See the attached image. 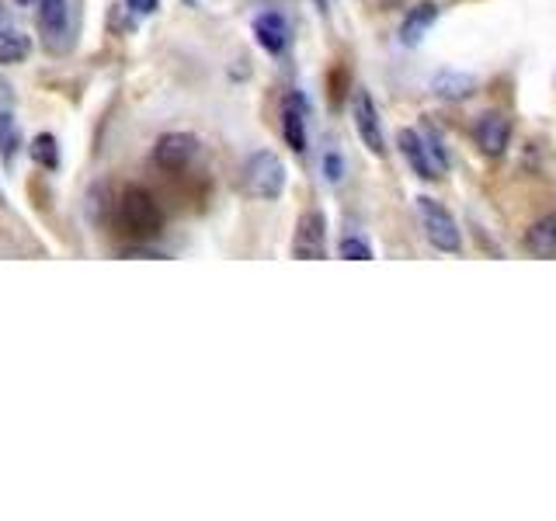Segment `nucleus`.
I'll use <instances>...</instances> for the list:
<instances>
[{
  "label": "nucleus",
  "instance_id": "1",
  "mask_svg": "<svg viewBox=\"0 0 556 521\" xmlns=\"http://www.w3.org/2000/svg\"><path fill=\"white\" fill-rule=\"evenodd\" d=\"M115 226L126 240L146 244V240H157L160 230H164V212L146 188L129 185L119 195V205H115Z\"/></svg>",
  "mask_w": 556,
  "mask_h": 521
},
{
  "label": "nucleus",
  "instance_id": "2",
  "mask_svg": "<svg viewBox=\"0 0 556 521\" xmlns=\"http://www.w3.org/2000/svg\"><path fill=\"white\" fill-rule=\"evenodd\" d=\"M39 35L42 46L53 56L70 53L73 35H77V4L73 0H39Z\"/></svg>",
  "mask_w": 556,
  "mask_h": 521
},
{
  "label": "nucleus",
  "instance_id": "3",
  "mask_svg": "<svg viewBox=\"0 0 556 521\" xmlns=\"http://www.w3.org/2000/svg\"><path fill=\"white\" fill-rule=\"evenodd\" d=\"M244 188L251 198L261 202H275L285 188V164L275 157L272 150H258L247 157L244 164Z\"/></svg>",
  "mask_w": 556,
  "mask_h": 521
},
{
  "label": "nucleus",
  "instance_id": "4",
  "mask_svg": "<svg viewBox=\"0 0 556 521\" xmlns=\"http://www.w3.org/2000/svg\"><path fill=\"white\" fill-rule=\"evenodd\" d=\"M417 216H421L424 237H428L431 244L438 247V251H445V254L463 251V230H459V223L452 219V212L445 209L442 202L421 195V198H417Z\"/></svg>",
  "mask_w": 556,
  "mask_h": 521
},
{
  "label": "nucleus",
  "instance_id": "5",
  "mask_svg": "<svg viewBox=\"0 0 556 521\" xmlns=\"http://www.w3.org/2000/svg\"><path fill=\"white\" fill-rule=\"evenodd\" d=\"M400 143V153H404V160L411 164V171L417 174L421 181H435L445 174V167H449V160H445V150L438 143H431V139H424L421 132L414 129H404L397 136Z\"/></svg>",
  "mask_w": 556,
  "mask_h": 521
},
{
  "label": "nucleus",
  "instance_id": "6",
  "mask_svg": "<svg viewBox=\"0 0 556 521\" xmlns=\"http://www.w3.org/2000/svg\"><path fill=\"white\" fill-rule=\"evenodd\" d=\"M292 254L303 261H320L327 254V219L320 209H306L296 223L292 237Z\"/></svg>",
  "mask_w": 556,
  "mask_h": 521
},
{
  "label": "nucleus",
  "instance_id": "7",
  "mask_svg": "<svg viewBox=\"0 0 556 521\" xmlns=\"http://www.w3.org/2000/svg\"><path fill=\"white\" fill-rule=\"evenodd\" d=\"M351 122H355L365 150L383 157L386 143H383V126H379V108H376V101L369 98V91H362V87H358L355 98H351Z\"/></svg>",
  "mask_w": 556,
  "mask_h": 521
},
{
  "label": "nucleus",
  "instance_id": "8",
  "mask_svg": "<svg viewBox=\"0 0 556 521\" xmlns=\"http://www.w3.org/2000/svg\"><path fill=\"white\" fill-rule=\"evenodd\" d=\"M199 157V139L188 136V132H167L160 136V143L153 146V160L164 171H185L192 160Z\"/></svg>",
  "mask_w": 556,
  "mask_h": 521
},
{
  "label": "nucleus",
  "instance_id": "9",
  "mask_svg": "<svg viewBox=\"0 0 556 521\" xmlns=\"http://www.w3.org/2000/svg\"><path fill=\"white\" fill-rule=\"evenodd\" d=\"M473 143L480 146V153L490 160H497L511 143V122L501 112H484L473 126Z\"/></svg>",
  "mask_w": 556,
  "mask_h": 521
},
{
  "label": "nucleus",
  "instance_id": "10",
  "mask_svg": "<svg viewBox=\"0 0 556 521\" xmlns=\"http://www.w3.org/2000/svg\"><path fill=\"white\" fill-rule=\"evenodd\" d=\"M282 136L292 153H306V101L296 91L282 105Z\"/></svg>",
  "mask_w": 556,
  "mask_h": 521
},
{
  "label": "nucleus",
  "instance_id": "11",
  "mask_svg": "<svg viewBox=\"0 0 556 521\" xmlns=\"http://www.w3.org/2000/svg\"><path fill=\"white\" fill-rule=\"evenodd\" d=\"M254 39H258V46L265 49V53H285V46H289V21L282 18L278 11H265L254 18Z\"/></svg>",
  "mask_w": 556,
  "mask_h": 521
},
{
  "label": "nucleus",
  "instance_id": "12",
  "mask_svg": "<svg viewBox=\"0 0 556 521\" xmlns=\"http://www.w3.org/2000/svg\"><path fill=\"white\" fill-rule=\"evenodd\" d=\"M435 21H438V4H428V0H424V4L411 7L407 18H404V25H400V42H404V46H417V42L428 35V28L435 25Z\"/></svg>",
  "mask_w": 556,
  "mask_h": 521
},
{
  "label": "nucleus",
  "instance_id": "13",
  "mask_svg": "<svg viewBox=\"0 0 556 521\" xmlns=\"http://www.w3.org/2000/svg\"><path fill=\"white\" fill-rule=\"evenodd\" d=\"M525 251L536 254V258H553L556 254V212L536 219V223L525 230Z\"/></svg>",
  "mask_w": 556,
  "mask_h": 521
},
{
  "label": "nucleus",
  "instance_id": "14",
  "mask_svg": "<svg viewBox=\"0 0 556 521\" xmlns=\"http://www.w3.org/2000/svg\"><path fill=\"white\" fill-rule=\"evenodd\" d=\"M32 53V39L25 32H0V63H21Z\"/></svg>",
  "mask_w": 556,
  "mask_h": 521
},
{
  "label": "nucleus",
  "instance_id": "15",
  "mask_svg": "<svg viewBox=\"0 0 556 521\" xmlns=\"http://www.w3.org/2000/svg\"><path fill=\"white\" fill-rule=\"evenodd\" d=\"M21 132H18V119L11 112H0V157L11 160L18 153Z\"/></svg>",
  "mask_w": 556,
  "mask_h": 521
},
{
  "label": "nucleus",
  "instance_id": "16",
  "mask_svg": "<svg viewBox=\"0 0 556 521\" xmlns=\"http://www.w3.org/2000/svg\"><path fill=\"white\" fill-rule=\"evenodd\" d=\"M32 157L35 164H42L46 171H56L60 167V150H56V139L49 136V132H42V136H35L32 143Z\"/></svg>",
  "mask_w": 556,
  "mask_h": 521
},
{
  "label": "nucleus",
  "instance_id": "17",
  "mask_svg": "<svg viewBox=\"0 0 556 521\" xmlns=\"http://www.w3.org/2000/svg\"><path fill=\"white\" fill-rule=\"evenodd\" d=\"M338 254H341L345 261H372V247L365 244L362 237H345V240L338 244Z\"/></svg>",
  "mask_w": 556,
  "mask_h": 521
},
{
  "label": "nucleus",
  "instance_id": "18",
  "mask_svg": "<svg viewBox=\"0 0 556 521\" xmlns=\"http://www.w3.org/2000/svg\"><path fill=\"white\" fill-rule=\"evenodd\" d=\"M324 174H327V181H334V185L345 178V164H341L338 153H327V157H324Z\"/></svg>",
  "mask_w": 556,
  "mask_h": 521
},
{
  "label": "nucleus",
  "instance_id": "19",
  "mask_svg": "<svg viewBox=\"0 0 556 521\" xmlns=\"http://www.w3.org/2000/svg\"><path fill=\"white\" fill-rule=\"evenodd\" d=\"M126 4L133 7L136 14H153V11H157L160 0H126Z\"/></svg>",
  "mask_w": 556,
  "mask_h": 521
},
{
  "label": "nucleus",
  "instance_id": "20",
  "mask_svg": "<svg viewBox=\"0 0 556 521\" xmlns=\"http://www.w3.org/2000/svg\"><path fill=\"white\" fill-rule=\"evenodd\" d=\"M317 7H320V11H324V7H327V0H317Z\"/></svg>",
  "mask_w": 556,
  "mask_h": 521
},
{
  "label": "nucleus",
  "instance_id": "21",
  "mask_svg": "<svg viewBox=\"0 0 556 521\" xmlns=\"http://www.w3.org/2000/svg\"><path fill=\"white\" fill-rule=\"evenodd\" d=\"M18 4H35V0H18Z\"/></svg>",
  "mask_w": 556,
  "mask_h": 521
}]
</instances>
